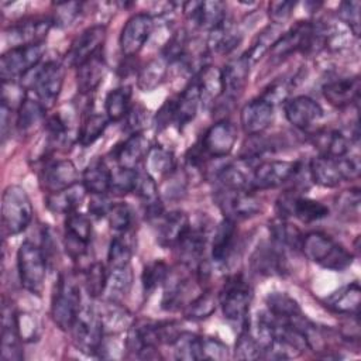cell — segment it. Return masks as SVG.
I'll use <instances>...</instances> for the list:
<instances>
[{"label": "cell", "mask_w": 361, "mask_h": 361, "mask_svg": "<svg viewBox=\"0 0 361 361\" xmlns=\"http://www.w3.org/2000/svg\"><path fill=\"white\" fill-rule=\"evenodd\" d=\"M202 343L203 337L190 331H180L172 343L175 357L186 361L202 360Z\"/></svg>", "instance_id": "obj_45"}, {"label": "cell", "mask_w": 361, "mask_h": 361, "mask_svg": "<svg viewBox=\"0 0 361 361\" xmlns=\"http://www.w3.org/2000/svg\"><path fill=\"white\" fill-rule=\"evenodd\" d=\"M48 259L42 248L24 241L17 251V269L23 288L32 295H41L47 278Z\"/></svg>", "instance_id": "obj_5"}, {"label": "cell", "mask_w": 361, "mask_h": 361, "mask_svg": "<svg viewBox=\"0 0 361 361\" xmlns=\"http://www.w3.org/2000/svg\"><path fill=\"white\" fill-rule=\"evenodd\" d=\"M107 124H109L107 116L89 113L80 126V130L78 134V142L82 147L92 145L94 141H97L102 137Z\"/></svg>", "instance_id": "obj_47"}, {"label": "cell", "mask_w": 361, "mask_h": 361, "mask_svg": "<svg viewBox=\"0 0 361 361\" xmlns=\"http://www.w3.org/2000/svg\"><path fill=\"white\" fill-rule=\"evenodd\" d=\"M92 240V221L79 212L66 214L65 220V248L73 261L86 257Z\"/></svg>", "instance_id": "obj_14"}, {"label": "cell", "mask_w": 361, "mask_h": 361, "mask_svg": "<svg viewBox=\"0 0 361 361\" xmlns=\"http://www.w3.org/2000/svg\"><path fill=\"white\" fill-rule=\"evenodd\" d=\"M78 182L79 171L71 159L51 161L39 172V183L48 193L68 189Z\"/></svg>", "instance_id": "obj_16"}, {"label": "cell", "mask_w": 361, "mask_h": 361, "mask_svg": "<svg viewBox=\"0 0 361 361\" xmlns=\"http://www.w3.org/2000/svg\"><path fill=\"white\" fill-rule=\"evenodd\" d=\"M228 358V347L219 338L203 337L202 360H226Z\"/></svg>", "instance_id": "obj_58"}, {"label": "cell", "mask_w": 361, "mask_h": 361, "mask_svg": "<svg viewBox=\"0 0 361 361\" xmlns=\"http://www.w3.org/2000/svg\"><path fill=\"white\" fill-rule=\"evenodd\" d=\"M130 100H131L130 86H120L110 90L104 100L106 116L109 121H118L124 118L130 110Z\"/></svg>", "instance_id": "obj_42"}, {"label": "cell", "mask_w": 361, "mask_h": 361, "mask_svg": "<svg viewBox=\"0 0 361 361\" xmlns=\"http://www.w3.org/2000/svg\"><path fill=\"white\" fill-rule=\"evenodd\" d=\"M238 164H228L223 166L217 179L224 189H237V190H251V175L252 172H245Z\"/></svg>", "instance_id": "obj_46"}, {"label": "cell", "mask_w": 361, "mask_h": 361, "mask_svg": "<svg viewBox=\"0 0 361 361\" xmlns=\"http://www.w3.org/2000/svg\"><path fill=\"white\" fill-rule=\"evenodd\" d=\"M235 141V126L230 120H220L206 130L197 148L204 157L224 158L233 151Z\"/></svg>", "instance_id": "obj_12"}, {"label": "cell", "mask_w": 361, "mask_h": 361, "mask_svg": "<svg viewBox=\"0 0 361 361\" xmlns=\"http://www.w3.org/2000/svg\"><path fill=\"white\" fill-rule=\"evenodd\" d=\"M45 107L39 103L38 99H31L25 96L23 103L17 110L16 127L21 134H27L32 131L44 118H45Z\"/></svg>", "instance_id": "obj_37"}, {"label": "cell", "mask_w": 361, "mask_h": 361, "mask_svg": "<svg viewBox=\"0 0 361 361\" xmlns=\"http://www.w3.org/2000/svg\"><path fill=\"white\" fill-rule=\"evenodd\" d=\"M272 241L282 248H300V243L303 238V234L300 230L289 223L285 221V219L278 217L269 227Z\"/></svg>", "instance_id": "obj_44"}, {"label": "cell", "mask_w": 361, "mask_h": 361, "mask_svg": "<svg viewBox=\"0 0 361 361\" xmlns=\"http://www.w3.org/2000/svg\"><path fill=\"white\" fill-rule=\"evenodd\" d=\"M200 104V94L199 89L195 80H192L182 93L173 99V123L178 126V128H183L186 124H189L197 113Z\"/></svg>", "instance_id": "obj_30"}, {"label": "cell", "mask_w": 361, "mask_h": 361, "mask_svg": "<svg viewBox=\"0 0 361 361\" xmlns=\"http://www.w3.org/2000/svg\"><path fill=\"white\" fill-rule=\"evenodd\" d=\"M131 255H133V248L124 235H117L111 238L109 251H107V262L110 268H120V267L130 265Z\"/></svg>", "instance_id": "obj_53"}, {"label": "cell", "mask_w": 361, "mask_h": 361, "mask_svg": "<svg viewBox=\"0 0 361 361\" xmlns=\"http://www.w3.org/2000/svg\"><path fill=\"white\" fill-rule=\"evenodd\" d=\"M100 319L104 334H116L123 330H128L133 324L131 313L126 307L120 306V302L113 300H109L103 312H100Z\"/></svg>", "instance_id": "obj_36"}, {"label": "cell", "mask_w": 361, "mask_h": 361, "mask_svg": "<svg viewBox=\"0 0 361 361\" xmlns=\"http://www.w3.org/2000/svg\"><path fill=\"white\" fill-rule=\"evenodd\" d=\"M216 310V299L210 290L202 292L185 307V317L190 320H203Z\"/></svg>", "instance_id": "obj_52"}, {"label": "cell", "mask_w": 361, "mask_h": 361, "mask_svg": "<svg viewBox=\"0 0 361 361\" xmlns=\"http://www.w3.org/2000/svg\"><path fill=\"white\" fill-rule=\"evenodd\" d=\"M295 6H296L295 1H286V0L271 1L268 6V16L274 21V24H282L290 17Z\"/></svg>", "instance_id": "obj_59"}, {"label": "cell", "mask_w": 361, "mask_h": 361, "mask_svg": "<svg viewBox=\"0 0 361 361\" xmlns=\"http://www.w3.org/2000/svg\"><path fill=\"white\" fill-rule=\"evenodd\" d=\"M252 300V290L241 274L230 276L220 293L219 303L223 316L230 322H245Z\"/></svg>", "instance_id": "obj_6"}, {"label": "cell", "mask_w": 361, "mask_h": 361, "mask_svg": "<svg viewBox=\"0 0 361 361\" xmlns=\"http://www.w3.org/2000/svg\"><path fill=\"white\" fill-rule=\"evenodd\" d=\"M226 219L244 220L257 216L262 210V203L252 190L221 189L214 197Z\"/></svg>", "instance_id": "obj_10"}, {"label": "cell", "mask_w": 361, "mask_h": 361, "mask_svg": "<svg viewBox=\"0 0 361 361\" xmlns=\"http://www.w3.org/2000/svg\"><path fill=\"white\" fill-rule=\"evenodd\" d=\"M109 272L102 262H93L85 271V288L90 298H99L107 286Z\"/></svg>", "instance_id": "obj_51"}, {"label": "cell", "mask_w": 361, "mask_h": 361, "mask_svg": "<svg viewBox=\"0 0 361 361\" xmlns=\"http://www.w3.org/2000/svg\"><path fill=\"white\" fill-rule=\"evenodd\" d=\"M314 144L320 151V155L341 158L348 155L350 141L338 130H329L314 135Z\"/></svg>", "instance_id": "obj_38"}, {"label": "cell", "mask_w": 361, "mask_h": 361, "mask_svg": "<svg viewBox=\"0 0 361 361\" xmlns=\"http://www.w3.org/2000/svg\"><path fill=\"white\" fill-rule=\"evenodd\" d=\"M145 161L148 165V173L152 178L154 175H158V176L171 175L175 168L173 154L169 149H165L162 147H151Z\"/></svg>", "instance_id": "obj_48"}, {"label": "cell", "mask_w": 361, "mask_h": 361, "mask_svg": "<svg viewBox=\"0 0 361 361\" xmlns=\"http://www.w3.org/2000/svg\"><path fill=\"white\" fill-rule=\"evenodd\" d=\"M300 250L307 259L330 271H344L353 264V254L330 235L312 231L303 235Z\"/></svg>", "instance_id": "obj_1"}, {"label": "cell", "mask_w": 361, "mask_h": 361, "mask_svg": "<svg viewBox=\"0 0 361 361\" xmlns=\"http://www.w3.org/2000/svg\"><path fill=\"white\" fill-rule=\"evenodd\" d=\"M169 275V267L164 261H152L144 267L142 275H141V282H142V289L145 296L151 295L158 286L164 285Z\"/></svg>", "instance_id": "obj_50"}, {"label": "cell", "mask_w": 361, "mask_h": 361, "mask_svg": "<svg viewBox=\"0 0 361 361\" xmlns=\"http://www.w3.org/2000/svg\"><path fill=\"white\" fill-rule=\"evenodd\" d=\"M110 207H111V204L104 197V195H92V200L89 203L90 214H93L96 217H104V216H107Z\"/></svg>", "instance_id": "obj_63"}, {"label": "cell", "mask_w": 361, "mask_h": 361, "mask_svg": "<svg viewBox=\"0 0 361 361\" xmlns=\"http://www.w3.org/2000/svg\"><path fill=\"white\" fill-rule=\"evenodd\" d=\"M31 314H17L18 331L21 340H34L37 337V323L35 319L30 317Z\"/></svg>", "instance_id": "obj_61"}, {"label": "cell", "mask_w": 361, "mask_h": 361, "mask_svg": "<svg viewBox=\"0 0 361 361\" xmlns=\"http://www.w3.org/2000/svg\"><path fill=\"white\" fill-rule=\"evenodd\" d=\"M286 120L299 130H306L323 117L322 106L309 96L290 97L283 104Z\"/></svg>", "instance_id": "obj_21"}, {"label": "cell", "mask_w": 361, "mask_h": 361, "mask_svg": "<svg viewBox=\"0 0 361 361\" xmlns=\"http://www.w3.org/2000/svg\"><path fill=\"white\" fill-rule=\"evenodd\" d=\"M111 173L103 159H94L85 168L82 185L92 195H106L111 186Z\"/></svg>", "instance_id": "obj_32"}, {"label": "cell", "mask_w": 361, "mask_h": 361, "mask_svg": "<svg viewBox=\"0 0 361 361\" xmlns=\"http://www.w3.org/2000/svg\"><path fill=\"white\" fill-rule=\"evenodd\" d=\"M80 3L69 1V3H56V10L54 13L52 21L58 27H66L72 24L76 16L80 13Z\"/></svg>", "instance_id": "obj_57"}, {"label": "cell", "mask_w": 361, "mask_h": 361, "mask_svg": "<svg viewBox=\"0 0 361 361\" xmlns=\"http://www.w3.org/2000/svg\"><path fill=\"white\" fill-rule=\"evenodd\" d=\"M312 180L323 188H336L345 179H355L360 175V159L357 155L333 158L317 155L309 162Z\"/></svg>", "instance_id": "obj_2"}, {"label": "cell", "mask_w": 361, "mask_h": 361, "mask_svg": "<svg viewBox=\"0 0 361 361\" xmlns=\"http://www.w3.org/2000/svg\"><path fill=\"white\" fill-rule=\"evenodd\" d=\"M251 267L261 275H282L286 268L285 248L272 243H261L251 255Z\"/></svg>", "instance_id": "obj_22"}, {"label": "cell", "mask_w": 361, "mask_h": 361, "mask_svg": "<svg viewBox=\"0 0 361 361\" xmlns=\"http://www.w3.org/2000/svg\"><path fill=\"white\" fill-rule=\"evenodd\" d=\"M17 312L13 303H7L3 299L1 306V358L4 361H20L23 351L20 347L21 336L18 331Z\"/></svg>", "instance_id": "obj_19"}, {"label": "cell", "mask_w": 361, "mask_h": 361, "mask_svg": "<svg viewBox=\"0 0 361 361\" xmlns=\"http://www.w3.org/2000/svg\"><path fill=\"white\" fill-rule=\"evenodd\" d=\"M27 75H31L30 86L34 90L39 103L45 107V110L51 109L56 103L58 96L62 90L65 78L63 65L55 61H48L42 65L35 66Z\"/></svg>", "instance_id": "obj_8"}, {"label": "cell", "mask_w": 361, "mask_h": 361, "mask_svg": "<svg viewBox=\"0 0 361 361\" xmlns=\"http://www.w3.org/2000/svg\"><path fill=\"white\" fill-rule=\"evenodd\" d=\"M360 1L357 0H350V1H343L338 6V18L341 23L354 34L358 35L360 32Z\"/></svg>", "instance_id": "obj_56"}, {"label": "cell", "mask_w": 361, "mask_h": 361, "mask_svg": "<svg viewBox=\"0 0 361 361\" xmlns=\"http://www.w3.org/2000/svg\"><path fill=\"white\" fill-rule=\"evenodd\" d=\"M44 52V44L23 45L6 51L0 58L1 82H14L17 79H23L39 65Z\"/></svg>", "instance_id": "obj_7"}, {"label": "cell", "mask_w": 361, "mask_h": 361, "mask_svg": "<svg viewBox=\"0 0 361 361\" xmlns=\"http://www.w3.org/2000/svg\"><path fill=\"white\" fill-rule=\"evenodd\" d=\"M190 228L189 217L182 210H172L158 219V243L162 247H176Z\"/></svg>", "instance_id": "obj_24"}, {"label": "cell", "mask_w": 361, "mask_h": 361, "mask_svg": "<svg viewBox=\"0 0 361 361\" xmlns=\"http://www.w3.org/2000/svg\"><path fill=\"white\" fill-rule=\"evenodd\" d=\"M168 61L162 56L148 61L138 72L137 86L142 92H151L159 86L168 73Z\"/></svg>", "instance_id": "obj_39"}, {"label": "cell", "mask_w": 361, "mask_h": 361, "mask_svg": "<svg viewBox=\"0 0 361 361\" xmlns=\"http://www.w3.org/2000/svg\"><path fill=\"white\" fill-rule=\"evenodd\" d=\"M169 123H173V99L166 100L162 104V107L157 111V116H155L157 130H162L168 127Z\"/></svg>", "instance_id": "obj_62"}, {"label": "cell", "mask_w": 361, "mask_h": 361, "mask_svg": "<svg viewBox=\"0 0 361 361\" xmlns=\"http://www.w3.org/2000/svg\"><path fill=\"white\" fill-rule=\"evenodd\" d=\"M80 310V289L69 275H61L51 299V317L63 331L72 329Z\"/></svg>", "instance_id": "obj_4"}, {"label": "cell", "mask_w": 361, "mask_h": 361, "mask_svg": "<svg viewBox=\"0 0 361 361\" xmlns=\"http://www.w3.org/2000/svg\"><path fill=\"white\" fill-rule=\"evenodd\" d=\"M299 171V162L264 161L252 169L251 190H265L282 186Z\"/></svg>", "instance_id": "obj_11"}, {"label": "cell", "mask_w": 361, "mask_h": 361, "mask_svg": "<svg viewBox=\"0 0 361 361\" xmlns=\"http://www.w3.org/2000/svg\"><path fill=\"white\" fill-rule=\"evenodd\" d=\"M76 83L80 94L87 96L93 93L102 83L106 75V62L103 51H97L76 68Z\"/></svg>", "instance_id": "obj_26"}, {"label": "cell", "mask_w": 361, "mask_h": 361, "mask_svg": "<svg viewBox=\"0 0 361 361\" xmlns=\"http://www.w3.org/2000/svg\"><path fill=\"white\" fill-rule=\"evenodd\" d=\"M250 59L244 55L230 61L223 69H221V80H223V94L230 99L235 100L238 99L248 82L250 76Z\"/></svg>", "instance_id": "obj_23"}, {"label": "cell", "mask_w": 361, "mask_h": 361, "mask_svg": "<svg viewBox=\"0 0 361 361\" xmlns=\"http://www.w3.org/2000/svg\"><path fill=\"white\" fill-rule=\"evenodd\" d=\"M106 38V27L102 24L86 28L80 35L75 38L71 48L68 49L63 62L65 66L78 68L87 58L102 49Z\"/></svg>", "instance_id": "obj_15"}, {"label": "cell", "mask_w": 361, "mask_h": 361, "mask_svg": "<svg viewBox=\"0 0 361 361\" xmlns=\"http://www.w3.org/2000/svg\"><path fill=\"white\" fill-rule=\"evenodd\" d=\"M324 99L336 107L350 106L353 102L358 100L360 94V79L354 78H338L327 82L323 89Z\"/></svg>", "instance_id": "obj_27"}, {"label": "cell", "mask_w": 361, "mask_h": 361, "mask_svg": "<svg viewBox=\"0 0 361 361\" xmlns=\"http://www.w3.org/2000/svg\"><path fill=\"white\" fill-rule=\"evenodd\" d=\"M76 347L86 354H97L103 343V324L100 313L93 306L80 307L71 329Z\"/></svg>", "instance_id": "obj_9"}, {"label": "cell", "mask_w": 361, "mask_h": 361, "mask_svg": "<svg viewBox=\"0 0 361 361\" xmlns=\"http://www.w3.org/2000/svg\"><path fill=\"white\" fill-rule=\"evenodd\" d=\"M274 120V104L264 97L248 102L240 113V124L243 131L252 137L265 131Z\"/></svg>", "instance_id": "obj_20"}, {"label": "cell", "mask_w": 361, "mask_h": 361, "mask_svg": "<svg viewBox=\"0 0 361 361\" xmlns=\"http://www.w3.org/2000/svg\"><path fill=\"white\" fill-rule=\"evenodd\" d=\"M32 204L27 192L18 185H10L1 195V224L6 235L23 233L32 220Z\"/></svg>", "instance_id": "obj_3"}, {"label": "cell", "mask_w": 361, "mask_h": 361, "mask_svg": "<svg viewBox=\"0 0 361 361\" xmlns=\"http://www.w3.org/2000/svg\"><path fill=\"white\" fill-rule=\"evenodd\" d=\"M261 355H262L261 347L255 340L252 331L250 330L248 322L245 320L243 323V329L235 341L234 357L238 360H257V358H261Z\"/></svg>", "instance_id": "obj_49"}, {"label": "cell", "mask_w": 361, "mask_h": 361, "mask_svg": "<svg viewBox=\"0 0 361 361\" xmlns=\"http://www.w3.org/2000/svg\"><path fill=\"white\" fill-rule=\"evenodd\" d=\"M267 310L281 322L289 323L302 316L299 303L285 292H269L265 298Z\"/></svg>", "instance_id": "obj_34"}, {"label": "cell", "mask_w": 361, "mask_h": 361, "mask_svg": "<svg viewBox=\"0 0 361 361\" xmlns=\"http://www.w3.org/2000/svg\"><path fill=\"white\" fill-rule=\"evenodd\" d=\"M145 116H147V111L142 106L135 104V106L130 107V110L124 118L127 120V128L131 131V134L141 133L140 130L142 128V126L145 123Z\"/></svg>", "instance_id": "obj_60"}, {"label": "cell", "mask_w": 361, "mask_h": 361, "mask_svg": "<svg viewBox=\"0 0 361 361\" xmlns=\"http://www.w3.org/2000/svg\"><path fill=\"white\" fill-rule=\"evenodd\" d=\"M149 149L148 138L142 133H134L114 148L113 157L118 168L135 169L138 164L147 158Z\"/></svg>", "instance_id": "obj_25"}, {"label": "cell", "mask_w": 361, "mask_h": 361, "mask_svg": "<svg viewBox=\"0 0 361 361\" xmlns=\"http://www.w3.org/2000/svg\"><path fill=\"white\" fill-rule=\"evenodd\" d=\"M206 231L202 228H189V231L185 234V237L179 241L176 245L180 251V257L186 264L196 262L199 264L202 261V255L204 252L206 247Z\"/></svg>", "instance_id": "obj_41"}, {"label": "cell", "mask_w": 361, "mask_h": 361, "mask_svg": "<svg viewBox=\"0 0 361 361\" xmlns=\"http://www.w3.org/2000/svg\"><path fill=\"white\" fill-rule=\"evenodd\" d=\"M289 216H295L303 223H312V221H317L327 217L329 207L314 199L300 197L295 195L290 203Z\"/></svg>", "instance_id": "obj_40"}, {"label": "cell", "mask_w": 361, "mask_h": 361, "mask_svg": "<svg viewBox=\"0 0 361 361\" xmlns=\"http://www.w3.org/2000/svg\"><path fill=\"white\" fill-rule=\"evenodd\" d=\"M54 21L49 17H31L13 24L6 35L11 42V48L23 45L44 44Z\"/></svg>", "instance_id": "obj_17"}, {"label": "cell", "mask_w": 361, "mask_h": 361, "mask_svg": "<svg viewBox=\"0 0 361 361\" xmlns=\"http://www.w3.org/2000/svg\"><path fill=\"white\" fill-rule=\"evenodd\" d=\"M185 16L197 27L209 32L221 25L226 20V4L220 0L186 1L182 4Z\"/></svg>", "instance_id": "obj_18"}, {"label": "cell", "mask_w": 361, "mask_h": 361, "mask_svg": "<svg viewBox=\"0 0 361 361\" xmlns=\"http://www.w3.org/2000/svg\"><path fill=\"white\" fill-rule=\"evenodd\" d=\"M235 235V221L224 217V220L219 223L212 241V258L216 264H226L230 259L234 251Z\"/></svg>", "instance_id": "obj_29"}, {"label": "cell", "mask_w": 361, "mask_h": 361, "mask_svg": "<svg viewBox=\"0 0 361 361\" xmlns=\"http://www.w3.org/2000/svg\"><path fill=\"white\" fill-rule=\"evenodd\" d=\"M361 302V289L358 282H353L334 290L324 299V305L334 313L357 316Z\"/></svg>", "instance_id": "obj_28"}, {"label": "cell", "mask_w": 361, "mask_h": 361, "mask_svg": "<svg viewBox=\"0 0 361 361\" xmlns=\"http://www.w3.org/2000/svg\"><path fill=\"white\" fill-rule=\"evenodd\" d=\"M241 42V34L237 31V28L226 20L221 25L210 31L207 47L219 54H230L234 51Z\"/></svg>", "instance_id": "obj_35"}, {"label": "cell", "mask_w": 361, "mask_h": 361, "mask_svg": "<svg viewBox=\"0 0 361 361\" xmlns=\"http://www.w3.org/2000/svg\"><path fill=\"white\" fill-rule=\"evenodd\" d=\"M138 178L137 169H127V168H118L111 173V186L110 190L114 192L118 196L127 195L130 192H134L135 183Z\"/></svg>", "instance_id": "obj_54"}, {"label": "cell", "mask_w": 361, "mask_h": 361, "mask_svg": "<svg viewBox=\"0 0 361 361\" xmlns=\"http://www.w3.org/2000/svg\"><path fill=\"white\" fill-rule=\"evenodd\" d=\"M131 283H133V271L130 265L120 267V268H110L107 286H106L109 300L120 302L130 292Z\"/></svg>", "instance_id": "obj_43"}, {"label": "cell", "mask_w": 361, "mask_h": 361, "mask_svg": "<svg viewBox=\"0 0 361 361\" xmlns=\"http://www.w3.org/2000/svg\"><path fill=\"white\" fill-rule=\"evenodd\" d=\"M202 104H210L217 100L223 94V80H221V69L204 65L196 75L195 79Z\"/></svg>", "instance_id": "obj_33"}, {"label": "cell", "mask_w": 361, "mask_h": 361, "mask_svg": "<svg viewBox=\"0 0 361 361\" xmlns=\"http://www.w3.org/2000/svg\"><path fill=\"white\" fill-rule=\"evenodd\" d=\"M154 30V18L147 13H137L131 16L123 25L118 45L126 58L137 55Z\"/></svg>", "instance_id": "obj_13"}, {"label": "cell", "mask_w": 361, "mask_h": 361, "mask_svg": "<svg viewBox=\"0 0 361 361\" xmlns=\"http://www.w3.org/2000/svg\"><path fill=\"white\" fill-rule=\"evenodd\" d=\"M109 224L113 230L124 233L130 228L131 223H133V212L131 207L127 203H113L109 213Z\"/></svg>", "instance_id": "obj_55"}, {"label": "cell", "mask_w": 361, "mask_h": 361, "mask_svg": "<svg viewBox=\"0 0 361 361\" xmlns=\"http://www.w3.org/2000/svg\"><path fill=\"white\" fill-rule=\"evenodd\" d=\"M86 189L83 185H73L68 189L48 193L45 197V206L49 212L56 214H69L72 212H76V209L82 204L85 199Z\"/></svg>", "instance_id": "obj_31"}]
</instances>
